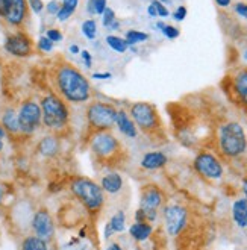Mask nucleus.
<instances>
[{"instance_id": "obj_9", "label": "nucleus", "mask_w": 247, "mask_h": 250, "mask_svg": "<svg viewBox=\"0 0 247 250\" xmlns=\"http://www.w3.org/2000/svg\"><path fill=\"white\" fill-rule=\"evenodd\" d=\"M165 196L163 193V189L158 185L149 184L144 185L140 191V209L144 211L147 218V223L156 222L158 217V209L164 205Z\"/></svg>"}, {"instance_id": "obj_4", "label": "nucleus", "mask_w": 247, "mask_h": 250, "mask_svg": "<svg viewBox=\"0 0 247 250\" xmlns=\"http://www.w3.org/2000/svg\"><path fill=\"white\" fill-rule=\"evenodd\" d=\"M41 112H42V126L52 130L55 135H60L68 127L70 112L65 102L55 94H49L41 99Z\"/></svg>"}, {"instance_id": "obj_19", "label": "nucleus", "mask_w": 247, "mask_h": 250, "mask_svg": "<svg viewBox=\"0 0 247 250\" xmlns=\"http://www.w3.org/2000/svg\"><path fill=\"white\" fill-rule=\"evenodd\" d=\"M123 185H124V182H123V178L119 171H111V173L105 174L100 181L102 189L108 194H119L123 189Z\"/></svg>"}, {"instance_id": "obj_44", "label": "nucleus", "mask_w": 247, "mask_h": 250, "mask_svg": "<svg viewBox=\"0 0 247 250\" xmlns=\"http://www.w3.org/2000/svg\"><path fill=\"white\" fill-rule=\"evenodd\" d=\"M147 12H149V16L150 17H158V12H156V8L150 3L149 6H147Z\"/></svg>"}, {"instance_id": "obj_33", "label": "nucleus", "mask_w": 247, "mask_h": 250, "mask_svg": "<svg viewBox=\"0 0 247 250\" xmlns=\"http://www.w3.org/2000/svg\"><path fill=\"white\" fill-rule=\"evenodd\" d=\"M71 14H73V11L61 5V9H60V12L56 14V17H58V20H60V21H65L67 19L71 17Z\"/></svg>"}, {"instance_id": "obj_7", "label": "nucleus", "mask_w": 247, "mask_h": 250, "mask_svg": "<svg viewBox=\"0 0 247 250\" xmlns=\"http://www.w3.org/2000/svg\"><path fill=\"white\" fill-rule=\"evenodd\" d=\"M117 108L105 104V102H94L86 108V125L93 132L111 130L117 120Z\"/></svg>"}, {"instance_id": "obj_38", "label": "nucleus", "mask_w": 247, "mask_h": 250, "mask_svg": "<svg viewBox=\"0 0 247 250\" xmlns=\"http://www.w3.org/2000/svg\"><path fill=\"white\" fill-rule=\"evenodd\" d=\"M235 12L238 14L240 17L247 19V5L246 3H237L235 5Z\"/></svg>"}, {"instance_id": "obj_12", "label": "nucleus", "mask_w": 247, "mask_h": 250, "mask_svg": "<svg viewBox=\"0 0 247 250\" xmlns=\"http://www.w3.org/2000/svg\"><path fill=\"white\" fill-rule=\"evenodd\" d=\"M31 230L34 235H37V237H40L41 240H44L47 243L53 240V237H55V220H53L52 214L49 212V209L38 208L34 212Z\"/></svg>"}, {"instance_id": "obj_31", "label": "nucleus", "mask_w": 247, "mask_h": 250, "mask_svg": "<svg viewBox=\"0 0 247 250\" xmlns=\"http://www.w3.org/2000/svg\"><path fill=\"white\" fill-rule=\"evenodd\" d=\"M38 47L42 52H50L53 49V41H50L47 37H41L38 41Z\"/></svg>"}, {"instance_id": "obj_6", "label": "nucleus", "mask_w": 247, "mask_h": 250, "mask_svg": "<svg viewBox=\"0 0 247 250\" xmlns=\"http://www.w3.org/2000/svg\"><path fill=\"white\" fill-rule=\"evenodd\" d=\"M129 115L135 123L137 129H140L143 134L155 137L163 132L158 111L153 105L147 104V102H137V104H134L129 109Z\"/></svg>"}, {"instance_id": "obj_11", "label": "nucleus", "mask_w": 247, "mask_h": 250, "mask_svg": "<svg viewBox=\"0 0 247 250\" xmlns=\"http://www.w3.org/2000/svg\"><path fill=\"white\" fill-rule=\"evenodd\" d=\"M193 167L197 171V174L209 181H219L225 174L222 161L211 152H200L194 158Z\"/></svg>"}, {"instance_id": "obj_45", "label": "nucleus", "mask_w": 247, "mask_h": 250, "mask_svg": "<svg viewBox=\"0 0 247 250\" xmlns=\"http://www.w3.org/2000/svg\"><path fill=\"white\" fill-rule=\"evenodd\" d=\"M241 189H243L244 199L247 200V178H244V179H243V182H241Z\"/></svg>"}, {"instance_id": "obj_50", "label": "nucleus", "mask_w": 247, "mask_h": 250, "mask_svg": "<svg viewBox=\"0 0 247 250\" xmlns=\"http://www.w3.org/2000/svg\"><path fill=\"white\" fill-rule=\"evenodd\" d=\"M159 2H161V3H168L170 0H159Z\"/></svg>"}, {"instance_id": "obj_26", "label": "nucleus", "mask_w": 247, "mask_h": 250, "mask_svg": "<svg viewBox=\"0 0 247 250\" xmlns=\"http://www.w3.org/2000/svg\"><path fill=\"white\" fill-rule=\"evenodd\" d=\"M126 42H127V46H135V44L138 42H144V41H147L149 40V35L147 34H144V32H140V31H129L126 32Z\"/></svg>"}, {"instance_id": "obj_24", "label": "nucleus", "mask_w": 247, "mask_h": 250, "mask_svg": "<svg viewBox=\"0 0 247 250\" xmlns=\"http://www.w3.org/2000/svg\"><path fill=\"white\" fill-rule=\"evenodd\" d=\"M108 225H109V228H111V230L114 233H122L126 229V215H124V212L117 211L108 222Z\"/></svg>"}, {"instance_id": "obj_17", "label": "nucleus", "mask_w": 247, "mask_h": 250, "mask_svg": "<svg viewBox=\"0 0 247 250\" xmlns=\"http://www.w3.org/2000/svg\"><path fill=\"white\" fill-rule=\"evenodd\" d=\"M60 137L58 135H46L42 137L40 141H38V146H37V150L41 156L44 158H53L60 153Z\"/></svg>"}, {"instance_id": "obj_32", "label": "nucleus", "mask_w": 247, "mask_h": 250, "mask_svg": "<svg viewBox=\"0 0 247 250\" xmlns=\"http://www.w3.org/2000/svg\"><path fill=\"white\" fill-rule=\"evenodd\" d=\"M152 5L156 8V12H158V17H168V9L165 8V5L164 3H161L159 0H153L152 2Z\"/></svg>"}, {"instance_id": "obj_3", "label": "nucleus", "mask_w": 247, "mask_h": 250, "mask_svg": "<svg viewBox=\"0 0 247 250\" xmlns=\"http://www.w3.org/2000/svg\"><path fill=\"white\" fill-rule=\"evenodd\" d=\"M70 191L88 214H99L105 205V191L94 181L78 176L70 182Z\"/></svg>"}, {"instance_id": "obj_28", "label": "nucleus", "mask_w": 247, "mask_h": 250, "mask_svg": "<svg viewBox=\"0 0 247 250\" xmlns=\"http://www.w3.org/2000/svg\"><path fill=\"white\" fill-rule=\"evenodd\" d=\"M82 32H83V35L88 40H94L96 34H97V24H96V21L93 19L85 20L82 23Z\"/></svg>"}, {"instance_id": "obj_15", "label": "nucleus", "mask_w": 247, "mask_h": 250, "mask_svg": "<svg viewBox=\"0 0 247 250\" xmlns=\"http://www.w3.org/2000/svg\"><path fill=\"white\" fill-rule=\"evenodd\" d=\"M232 97L244 108H247V68L238 70L230 81Z\"/></svg>"}, {"instance_id": "obj_39", "label": "nucleus", "mask_w": 247, "mask_h": 250, "mask_svg": "<svg viewBox=\"0 0 247 250\" xmlns=\"http://www.w3.org/2000/svg\"><path fill=\"white\" fill-rule=\"evenodd\" d=\"M81 56H82V60L85 61V65L86 67H91V64H93V58H91V53L88 52V50H83V52H81Z\"/></svg>"}, {"instance_id": "obj_37", "label": "nucleus", "mask_w": 247, "mask_h": 250, "mask_svg": "<svg viewBox=\"0 0 247 250\" xmlns=\"http://www.w3.org/2000/svg\"><path fill=\"white\" fill-rule=\"evenodd\" d=\"M61 9V3L58 2V0H52V2H49L47 5V12L49 14H58Z\"/></svg>"}, {"instance_id": "obj_40", "label": "nucleus", "mask_w": 247, "mask_h": 250, "mask_svg": "<svg viewBox=\"0 0 247 250\" xmlns=\"http://www.w3.org/2000/svg\"><path fill=\"white\" fill-rule=\"evenodd\" d=\"M78 3H79V0H62V6L68 8L75 12V9L78 8Z\"/></svg>"}, {"instance_id": "obj_25", "label": "nucleus", "mask_w": 247, "mask_h": 250, "mask_svg": "<svg viewBox=\"0 0 247 250\" xmlns=\"http://www.w3.org/2000/svg\"><path fill=\"white\" fill-rule=\"evenodd\" d=\"M106 42H108V46H109L114 52H117V53H124V52L127 50V47H129L124 38L114 37V35L106 37Z\"/></svg>"}, {"instance_id": "obj_46", "label": "nucleus", "mask_w": 247, "mask_h": 250, "mask_svg": "<svg viewBox=\"0 0 247 250\" xmlns=\"http://www.w3.org/2000/svg\"><path fill=\"white\" fill-rule=\"evenodd\" d=\"M106 250H123V247L119 243H112L106 247Z\"/></svg>"}, {"instance_id": "obj_20", "label": "nucleus", "mask_w": 247, "mask_h": 250, "mask_svg": "<svg viewBox=\"0 0 247 250\" xmlns=\"http://www.w3.org/2000/svg\"><path fill=\"white\" fill-rule=\"evenodd\" d=\"M168 163V158L163 152H147L141 159V167L144 170H159Z\"/></svg>"}, {"instance_id": "obj_1", "label": "nucleus", "mask_w": 247, "mask_h": 250, "mask_svg": "<svg viewBox=\"0 0 247 250\" xmlns=\"http://www.w3.org/2000/svg\"><path fill=\"white\" fill-rule=\"evenodd\" d=\"M56 85L64 100L70 104H83L91 97V88L86 78L71 65H61L56 71Z\"/></svg>"}, {"instance_id": "obj_48", "label": "nucleus", "mask_w": 247, "mask_h": 250, "mask_svg": "<svg viewBox=\"0 0 247 250\" xmlns=\"http://www.w3.org/2000/svg\"><path fill=\"white\" fill-rule=\"evenodd\" d=\"M164 26H165V23H164V21H158V23H156V27H159V29H161V31L164 29Z\"/></svg>"}, {"instance_id": "obj_36", "label": "nucleus", "mask_w": 247, "mask_h": 250, "mask_svg": "<svg viewBox=\"0 0 247 250\" xmlns=\"http://www.w3.org/2000/svg\"><path fill=\"white\" fill-rule=\"evenodd\" d=\"M27 3H29V6L32 8V11L37 12V14H40L42 11V8H44V5H42V0H27Z\"/></svg>"}, {"instance_id": "obj_41", "label": "nucleus", "mask_w": 247, "mask_h": 250, "mask_svg": "<svg viewBox=\"0 0 247 250\" xmlns=\"http://www.w3.org/2000/svg\"><path fill=\"white\" fill-rule=\"evenodd\" d=\"M6 138V132L5 129L2 127V125H0V152L3 150V140Z\"/></svg>"}, {"instance_id": "obj_18", "label": "nucleus", "mask_w": 247, "mask_h": 250, "mask_svg": "<svg viewBox=\"0 0 247 250\" xmlns=\"http://www.w3.org/2000/svg\"><path fill=\"white\" fill-rule=\"evenodd\" d=\"M115 126L119 127V130L123 135H126L127 138H137L138 137V129L135 126V123L130 119V115H127V112L124 109H119L117 111V120H115Z\"/></svg>"}, {"instance_id": "obj_34", "label": "nucleus", "mask_w": 247, "mask_h": 250, "mask_svg": "<svg viewBox=\"0 0 247 250\" xmlns=\"http://www.w3.org/2000/svg\"><path fill=\"white\" fill-rule=\"evenodd\" d=\"M50 41H61L62 40V34L58 31V29H49L47 31V35H46Z\"/></svg>"}, {"instance_id": "obj_30", "label": "nucleus", "mask_w": 247, "mask_h": 250, "mask_svg": "<svg viewBox=\"0 0 247 250\" xmlns=\"http://www.w3.org/2000/svg\"><path fill=\"white\" fill-rule=\"evenodd\" d=\"M161 32H163L167 38H170V40H174V38H178V37L181 35L179 29H178V27H174V26H170V24H165Z\"/></svg>"}, {"instance_id": "obj_13", "label": "nucleus", "mask_w": 247, "mask_h": 250, "mask_svg": "<svg viewBox=\"0 0 247 250\" xmlns=\"http://www.w3.org/2000/svg\"><path fill=\"white\" fill-rule=\"evenodd\" d=\"M27 16L26 0H0V17L11 26H20Z\"/></svg>"}, {"instance_id": "obj_42", "label": "nucleus", "mask_w": 247, "mask_h": 250, "mask_svg": "<svg viewBox=\"0 0 247 250\" xmlns=\"http://www.w3.org/2000/svg\"><path fill=\"white\" fill-rule=\"evenodd\" d=\"M111 76H112L111 73H94L93 75L94 79H109Z\"/></svg>"}, {"instance_id": "obj_16", "label": "nucleus", "mask_w": 247, "mask_h": 250, "mask_svg": "<svg viewBox=\"0 0 247 250\" xmlns=\"http://www.w3.org/2000/svg\"><path fill=\"white\" fill-rule=\"evenodd\" d=\"M0 125L5 129L6 135L12 137V138H24L20 129V123H19V114L14 108H8L3 114L2 119H0Z\"/></svg>"}, {"instance_id": "obj_52", "label": "nucleus", "mask_w": 247, "mask_h": 250, "mask_svg": "<svg viewBox=\"0 0 247 250\" xmlns=\"http://www.w3.org/2000/svg\"><path fill=\"white\" fill-rule=\"evenodd\" d=\"M0 237H2V235H0Z\"/></svg>"}, {"instance_id": "obj_2", "label": "nucleus", "mask_w": 247, "mask_h": 250, "mask_svg": "<svg viewBox=\"0 0 247 250\" xmlns=\"http://www.w3.org/2000/svg\"><path fill=\"white\" fill-rule=\"evenodd\" d=\"M90 150L96 163H100L103 167H119L124 156L122 143L109 130L93 132L90 135Z\"/></svg>"}, {"instance_id": "obj_21", "label": "nucleus", "mask_w": 247, "mask_h": 250, "mask_svg": "<svg viewBox=\"0 0 247 250\" xmlns=\"http://www.w3.org/2000/svg\"><path fill=\"white\" fill-rule=\"evenodd\" d=\"M232 220L240 229H247V200L238 199L232 205Z\"/></svg>"}, {"instance_id": "obj_22", "label": "nucleus", "mask_w": 247, "mask_h": 250, "mask_svg": "<svg viewBox=\"0 0 247 250\" xmlns=\"http://www.w3.org/2000/svg\"><path fill=\"white\" fill-rule=\"evenodd\" d=\"M129 233H130V237H132L135 241L143 243V241H147L152 237L153 226L150 223H147V222H144V223L135 222L132 226L129 228Z\"/></svg>"}, {"instance_id": "obj_43", "label": "nucleus", "mask_w": 247, "mask_h": 250, "mask_svg": "<svg viewBox=\"0 0 247 250\" xmlns=\"http://www.w3.org/2000/svg\"><path fill=\"white\" fill-rule=\"evenodd\" d=\"M230 2H232V0H215V3L219 5L220 8H227L230 5Z\"/></svg>"}, {"instance_id": "obj_27", "label": "nucleus", "mask_w": 247, "mask_h": 250, "mask_svg": "<svg viewBox=\"0 0 247 250\" xmlns=\"http://www.w3.org/2000/svg\"><path fill=\"white\" fill-rule=\"evenodd\" d=\"M106 9V0H88V3H86V11H88L91 16H102L103 11Z\"/></svg>"}, {"instance_id": "obj_5", "label": "nucleus", "mask_w": 247, "mask_h": 250, "mask_svg": "<svg viewBox=\"0 0 247 250\" xmlns=\"http://www.w3.org/2000/svg\"><path fill=\"white\" fill-rule=\"evenodd\" d=\"M219 150L227 159H235L246 153L247 137L243 126L237 122H227L219 129Z\"/></svg>"}, {"instance_id": "obj_8", "label": "nucleus", "mask_w": 247, "mask_h": 250, "mask_svg": "<svg viewBox=\"0 0 247 250\" xmlns=\"http://www.w3.org/2000/svg\"><path fill=\"white\" fill-rule=\"evenodd\" d=\"M163 218L167 233L173 238H178L186 229V226L190 225V212L184 205L179 203L165 205L163 209Z\"/></svg>"}, {"instance_id": "obj_47", "label": "nucleus", "mask_w": 247, "mask_h": 250, "mask_svg": "<svg viewBox=\"0 0 247 250\" xmlns=\"http://www.w3.org/2000/svg\"><path fill=\"white\" fill-rule=\"evenodd\" d=\"M70 52L73 53V55H78V53H81L79 47H78V46H75V44H73V46H70Z\"/></svg>"}, {"instance_id": "obj_49", "label": "nucleus", "mask_w": 247, "mask_h": 250, "mask_svg": "<svg viewBox=\"0 0 247 250\" xmlns=\"http://www.w3.org/2000/svg\"><path fill=\"white\" fill-rule=\"evenodd\" d=\"M119 26H120V23H119V21H114L109 27H111V29H119Z\"/></svg>"}, {"instance_id": "obj_29", "label": "nucleus", "mask_w": 247, "mask_h": 250, "mask_svg": "<svg viewBox=\"0 0 247 250\" xmlns=\"http://www.w3.org/2000/svg\"><path fill=\"white\" fill-rule=\"evenodd\" d=\"M114 21H115V12L106 6V9L103 11V14H102V23H103L105 27H109Z\"/></svg>"}, {"instance_id": "obj_10", "label": "nucleus", "mask_w": 247, "mask_h": 250, "mask_svg": "<svg viewBox=\"0 0 247 250\" xmlns=\"http://www.w3.org/2000/svg\"><path fill=\"white\" fill-rule=\"evenodd\" d=\"M19 114V123L23 137H31L34 132L42 125V112L41 106L37 102L26 100L21 104L20 109L17 111Z\"/></svg>"}, {"instance_id": "obj_35", "label": "nucleus", "mask_w": 247, "mask_h": 250, "mask_svg": "<svg viewBox=\"0 0 247 250\" xmlns=\"http://www.w3.org/2000/svg\"><path fill=\"white\" fill-rule=\"evenodd\" d=\"M185 17H186V8H185V6H179L176 11L173 12V19H174V20H178V21L185 20Z\"/></svg>"}, {"instance_id": "obj_51", "label": "nucleus", "mask_w": 247, "mask_h": 250, "mask_svg": "<svg viewBox=\"0 0 247 250\" xmlns=\"http://www.w3.org/2000/svg\"><path fill=\"white\" fill-rule=\"evenodd\" d=\"M243 58H244V60H246V61H247V50H246V52H244V55H243Z\"/></svg>"}, {"instance_id": "obj_23", "label": "nucleus", "mask_w": 247, "mask_h": 250, "mask_svg": "<svg viewBox=\"0 0 247 250\" xmlns=\"http://www.w3.org/2000/svg\"><path fill=\"white\" fill-rule=\"evenodd\" d=\"M20 250H49L47 241L41 240L34 233H27L20 243Z\"/></svg>"}, {"instance_id": "obj_14", "label": "nucleus", "mask_w": 247, "mask_h": 250, "mask_svg": "<svg viewBox=\"0 0 247 250\" xmlns=\"http://www.w3.org/2000/svg\"><path fill=\"white\" fill-rule=\"evenodd\" d=\"M5 49L8 53H11L14 56H27L32 52V44H31V40H29L24 34L19 32V34H14L6 38Z\"/></svg>"}]
</instances>
